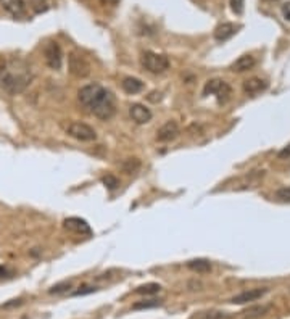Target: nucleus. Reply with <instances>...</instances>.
Returning a JSON list of instances; mask_svg holds the SVG:
<instances>
[{
    "label": "nucleus",
    "instance_id": "f257e3e1",
    "mask_svg": "<svg viewBox=\"0 0 290 319\" xmlns=\"http://www.w3.org/2000/svg\"><path fill=\"white\" fill-rule=\"evenodd\" d=\"M79 102L84 108L97 116L98 120H110L116 112L114 97L111 92L100 84H87L79 90Z\"/></svg>",
    "mask_w": 290,
    "mask_h": 319
},
{
    "label": "nucleus",
    "instance_id": "f03ea898",
    "mask_svg": "<svg viewBox=\"0 0 290 319\" xmlns=\"http://www.w3.org/2000/svg\"><path fill=\"white\" fill-rule=\"evenodd\" d=\"M33 81V71L26 61L20 58L5 60L0 66V87L7 94H21Z\"/></svg>",
    "mask_w": 290,
    "mask_h": 319
},
{
    "label": "nucleus",
    "instance_id": "7ed1b4c3",
    "mask_svg": "<svg viewBox=\"0 0 290 319\" xmlns=\"http://www.w3.org/2000/svg\"><path fill=\"white\" fill-rule=\"evenodd\" d=\"M142 66L147 69L149 73L162 74L170 68V60L165 55H160L155 52H145L142 55Z\"/></svg>",
    "mask_w": 290,
    "mask_h": 319
},
{
    "label": "nucleus",
    "instance_id": "20e7f679",
    "mask_svg": "<svg viewBox=\"0 0 290 319\" xmlns=\"http://www.w3.org/2000/svg\"><path fill=\"white\" fill-rule=\"evenodd\" d=\"M203 95H215L218 98V103H226L231 97V85L223 79H210L203 87Z\"/></svg>",
    "mask_w": 290,
    "mask_h": 319
},
{
    "label": "nucleus",
    "instance_id": "39448f33",
    "mask_svg": "<svg viewBox=\"0 0 290 319\" xmlns=\"http://www.w3.org/2000/svg\"><path fill=\"white\" fill-rule=\"evenodd\" d=\"M66 134L81 142H92L97 139V132L94 128H90L86 123L73 121L66 126Z\"/></svg>",
    "mask_w": 290,
    "mask_h": 319
},
{
    "label": "nucleus",
    "instance_id": "423d86ee",
    "mask_svg": "<svg viewBox=\"0 0 290 319\" xmlns=\"http://www.w3.org/2000/svg\"><path fill=\"white\" fill-rule=\"evenodd\" d=\"M45 63L52 69H60L63 65V52L57 42H49L44 49Z\"/></svg>",
    "mask_w": 290,
    "mask_h": 319
},
{
    "label": "nucleus",
    "instance_id": "0eeeda50",
    "mask_svg": "<svg viewBox=\"0 0 290 319\" xmlns=\"http://www.w3.org/2000/svg\"><path fill=\"white\" fill-rule=\"evenodd\" d=\"M70 73L78 77H86L90 73V66L87 60L78 53H71L70 55Z\"/></svg>",
    "mask_w": 290,
    "mask_h": 319
},
{
    "label": "nucleus",
    "instance_id": "6e6552de",
    "mask_svg": "<svg viewBox=\"0 0 290 319\" xmlns=\"http://www.w3.org/2000/svg\"><path fill=\"white\" fill-rule=\"evenodd\" d=\"M266 293H268V289H266V287H263V289H250V290L240 292L239 295L232 297L231 303H234V305H245V303H250V301H256L258 298L264 297Z\"/></svg>",
    "mask_w": 290,
    "mask_h": 319
},
{
    "label": "nucleus",
    "instance_id": "1a4fd4ad",
    "mask_svg": "<svg viewBox=\"0 0 290 319\" xmlns=\"http://www.w3.org/2000/svg\"><path fill=\"white\" fill-rule=\"evenodd\" d=\"M178 136H179V126L176 121H166L157 132V139L160 142L174 141Z\"/></svg>",
    "mask_w": 290,
    "mask_h": 319
},
{
    "label": "nucleus",
    "instance_id": "9d476101",
    "mask_svg": "<svg viewBox=\"0 0 290 319\" xmlns=\"http://www.w3.org/2000/svg\"><path fill=\"white\" fill-rule=\"evenodd\" d=\"M266 89H268V82L261 79V77H250V79L243 82V92L251 97L261 94V92H264Z\"/></svg>",
    "mask_w": 290,
    "mask_h": 319
},
{
    "label": "nucleus",
    "instance_id": "9b49d317",
    "mask_svg": "<svg viewBox=\"0 0 290 319\" xmlns=\"http://www.w3.org/2000/svg\"><path fill=\"white\" fill-rule=\"evenodd\" d=\"M129 115H131V118L137 124H145L152 120V112L145 105H140V103H134L129 107Z\"/></svg>",
    "mask_w": 290,
    "mask_h": 319
},
{
    "label": "nucleus",
    "instance_id": "f8f14e48",
    "mask_svg": "<svg viewBox=\"0 0 290 319\" xmlns=\"http://www.w3.org/2000/svg\"><path fill=\"white\" fill-rule=\"evenodd\" d=\"M65 228L73 232H78V234H86V236L92 234L90 226L84 220H81V218H68V220H65Z\"/></svg>",
    "mask_w": 290,
    "mask_h": 319
},
{
    "label": "nucleus",
    "instance_id": "ddd939ff",
    "mask_svg": "<svg viewBox=\"0 0 290 319\" xmlns=\"http://www.w3.org/2000/svg\"><path fill=\"white\" fill-rule=\"evenodd\" d=\"M237 29H240V26H235L234 23H223L215 29V39L218 42H224L237 33Z\"/></svg>",
    "mask_w": 290,
    "mask_h": 319
},
{
    "label": "nucleus",
    "instance_id": "4468645a",
    "mask_svg": "<svg viewBox=\"0 0 290 319\" xmlns=\"http://www.w3.org/2000/svg\"><path fill=\"white\" fill-rule=\"evenodd\" d=\"M0 5L15 18L25 17V2L23 0H0Z\"/></svg>",
    "mask_w": 290,
    "mask_h": 319
},
{
    "label": "nucleus",
    "instance_id": "2eb2a0df",
    "mask_svg": "<svg viewBox=\"0 0 290 319\" xmlns=\"http://www.w3.org/2000/svg\"><path fill=\"white\" fill-rule=\"evenodd\" d=\"M255 66V58L251 55H242L239 57L237 60L232 63V71L235 73H243V71H248V69H251Z\"/></svg>",
    "mask_w": 290,
    "mask_h": 319
},
{
    "label": "nucleus",
    "instance_id": "dca6fc26",
    "mask_svg": "<svg viewBox=\"0 0 290 319\" xmlns=\"http://www.w3.org/2000/svg\"><path fill=\"white\" fill-rule=\"evenodd\" d=\"M121 87L127 94H139L140 90H143V82L137 77H124L123 82H121Z\"/></svg>",
    "mask_w": 290,
    "mask_h": 319
},
{
    "label": "nucleus",
    "instance_id": "f3484780",
    "mask_svg": "<svg viewBox=\"0 0 290 319\" xmlns=\"http://www.w3.org/2000/svg\"><path fill=\"white\" fill-rule=\"evenodd\" d=\"M187 268L194 272H198V274H207V272L211 271V263L205 258H197L187 261Z\"/></svg>",
    "mask_w": 290,
    "mask_h": 319
},
{
    "label": "nucleus",
    "instance_id": "a211bd4d",
    "mask_svg": "<svg viewBox=\"0 0 290 319\" xmlns=\"http://www.w3.org/2000/svg\"><path fill=\"white\" fill-rule=\"evenodd\" d=\"M271 309V305H255V306H250L243 311V319H258V317H263L264 314H268V311Z\"/></svg>",
    "mask_w": 290,
    "mask_h": 319
},
{
    "label": "nucleus",
    "instance_id": "6ab92c4d",
    "mask_svg": "<svg viewBox=\"0 0 290 319\" xmlns=\"http://www.w3.org/2000/svg\"><path fill=\"white\" fill-rule=\"evenodd\" d=\"M160 290H162V285L160 284H145V285H140L135 289V293H140V295H154V293H158Z\"/></svg>",
    "mask_w": 290,
    "mask_h": 319
},
{
    "label": "nucleus",
    "instance_id": "aec40b11",
    "mask_svg": "<svg viewBox=\"0 0 290 319\" xmlns=\"http://www.w3.org/2000/svg\"><path fill=\"white\" fill-rule=\"evenodd\" d=\"M162 305V300H157V298H152V300H142V301H137L132 305V309H149V308H157Z\"/></svg>",
    "mask_w": 290,
    "mask_h": 319
},
{
    "label": "nucleus",
    "instance_id": "412c9836",
    "mask_svg": "<svg viewBox=\"0 0 290 319\" xmlns=\"http://www.w3.org/2000/svg\"><path fill=\"white\" fill-rule=\"evenodd\" d=\"M139 166H140V161L137 158H127V160H124L123 163H121V169H123L124 173H127V174L134 173L135 169H139Z\"/></svg>",
    "mask_w": 290,
    "mask_h": 319
},
{
    "label": "nucleus",
    "instance_id": "4be33fe9",
    "mask_svg": "<svg viewBox=\"0 0 290 319\" xmlns=\"http://www.w3.org/2000/svg\"><path fill=\"white\" fill-rule=\"evenodd\" d=\"M274 198L279 201H284V203H290V185L288 187H280L274 192Z\"/></svg>",
    "mask_w": 290,
    "mask_h": 319
},
{
    "label": "nucleus",
    "instance_id": "5701e85b",
    "mask_svg": "<svg viewBox=\"0 0 290 319\" xmlns=\"http://www.w3.org/2000/svg\"><path fill=\"white\" fill-rule=\"evenodd\" d=\"M195 319H226V313H223V311H207V313H200L195 316Z\"/></svg>",
    "mask_w": 290,
    "mask_h": 319
},
{
    "label": "nucleus",
    "instance_id": "b1692460",
    "mask_svg": "<svg viewBox=\"0 0 290 319\" xmlns=\"http://www.w3.org/2000/svg\"><path fill=\"white\" fill-rule=\"evenodd\" d=\"M102 181H103V184H105L110 190H114V189H116L118 185H119V181H118V179L114 177L113 174H106V176L102 179Z\"/></svg>",
    "mask_w": 290,
    "mask_h": 319
},
{
    "label": "nucleus",
    "instance_id": "393cba45",
    "mask_svg": "<svg viewBox=\"0 0 290 319\" xmlns=\"http://www.w3.org/2000/svg\"><path fill=\"white\" fill-rule=\"evenodd\" d=\"M71 287V282L70 281H65V282H60V284H57V285H53V287H50L49 289V293H62V292H65L66 289H70Z\"/></svg>",
    "mask_w": 290,
    "mask_h": 319
},
{
    "label": "nucleus",
    "instance_id": "a878e982",
    "mask_svg": "<svg viewBox=\"0 0 290 319\" xmlns=\"http://www.w3.org/2000/svg\"><path fill=\"white\" fill-rule=\"evenodd\" d=\"M231 9L235 15H242L245 9V0H231Z\"/></svg>",
    "mask_w": 290,
    "mask_h": 319
},
{
    "label": "nucleus",
    "instance_id": "bb28decb",
    "mask_svg": "<svg viewBox=\"0 0 290 319\" xmlns=\"http://www.w3.org/2000/svg\"><path fill=\"white\" fill-rule=\"evenodd\" d=\"M31 5L36 13H42L47 10V2L45 0H31Z\"/></svg>",
    "mask_w": 290,
    "mask_h": 319
},
{
    "label": "nucleus",
    "instance_id": "cd10ccee",
    "mask_svg": "<svg viewBox=\"0 0 290 319\" xmlns=\"http://www.w3.org/2000/svg\"><path fill=\"white\" fill-rule=\"evenodd\" d=\"M95 290H97V287H94V285H84V287H81L79 290L73 292V297H79V295H87V293H92Z\"/></svg>",
    "mask_w": 290,
    "mask_h": 319
},
{
    "label": "nucleus",
    "instance_id": "c85d7f7f",
    "mask_svg": "<svg viewBox=\"0 0 290 319\" xmlns=\"http://www.w3.org/2000/svg\"><path fill=\"white\" fill-rule=\"evenodd\" d=\"M282 15H284V18L290 23V0L282 7Z\"/></svg>",
    "mask_w": 290,
    "mask_h": 319
},
{
    "label": "nucleus",
    "instance_id": "c756f323",
    "mask_svg": "<svg viewBox=\"0 0 290 319\" xmlns=\"http://www.w3.org/2000/svg\"><path fill=\"white\" fill-rule=\"evenodd\" d=\"M21 303H23L21 298H18V300H10V303H5V305H2V308L9 309V308H12V306H20Z\"/></svg>",
    "mask_w": 290,
    "mask_h": 319
},
{
    "label": "nucleus",
    "instance_id": "7c9ffc66",
    "mask_svg": "<svg viewBox=\"0 0 290 319\" xmlns=\"http://www.w3.org/2000/svg\"><path fill=\"white\" fill-rule=\"evenodd\" d=\"M12 276V271L7 269L5 266H0V277H10Z\"/></svg>",
    "mask_w": 290,
    "mask_h": 319
},
{
    "label": "nucleus",
    "instance_id": "2f4dec72",
    "mask_svg": "<svg viewBox=\"0 0 290 319\" xmlns=\"http://www.w3.org/2000/svg\"><path fill=\"white\" fill-rule=\"evenodd\" d=\"M285 157H290V145H287L284 150L279 152V158H285Z\"/></svg>",
    "mask_w": 290,
    "mask_h": 319
},
{
    "label": "nucleus",
    "instance_id": "473e14b6",
    "mask_svg": "<svg viewBox=\"0 0 290 319\" xmlns=\"http://www.w3.org/2000/svg\"><path fill=\"white\" fill-rule=\"evenodd\" d=\"M103 4H110V5H116L119 4V0H102Z\"/></svg>",
    "mask_w": 290,
    "mask_h": 319
},
{
    "label": "nucleus",
    "instance_id": "72a5a7b5",
    "mask_svg": "<svg viewBox=\"0 0 290 319\" xmlns=\"http://www.w3.org/2000/svg\"><path fill=\"white\" fill-rule=\"evenodd\" d=\"M269 2H277V0H269Z\"/></svg>",
    "mask_w": 290,
    "mask_h": 319
}]
</instances>
